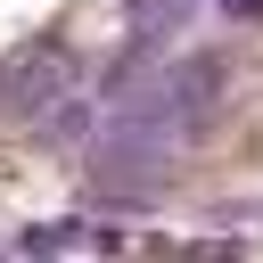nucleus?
Instances as JSON below:
<instances>
[{
  "instance_id": "obj_1",
  "label": "nucleus",
  "mask_w": 263,
  "mask_h": 263,
  "mask_svg": "<svg viewBox=\"0 0 263 263\" xmlns=\"http://www.w3.org/2000/svg\"><path fill=\"white\" fill-rule=\"evenodd\" d=\"M222 8H230V16H255V8H263V0H222Z\"/></svg>"
}]
</instances>
